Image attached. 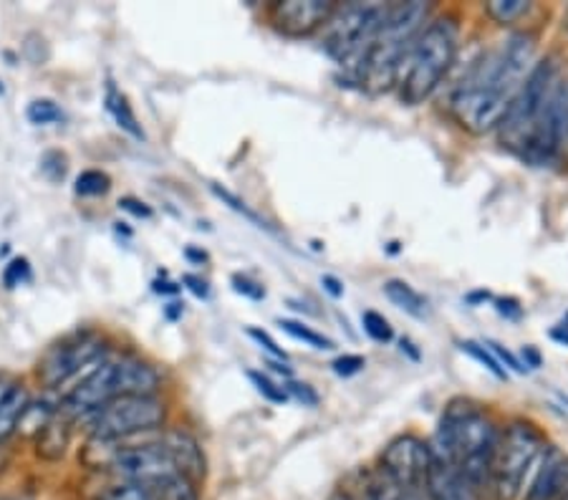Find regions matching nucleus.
Returning <instances> with one entry per match:
<instances>
[{"label":"nucleus","mask_w":568,"mask_h":500,"mask_svg":"<svg viewBox=\"0 0 568 500\" xmlns=\"http://www.w3.org/2000/svg\"><path fill=\"white\" fill-rule=\"evenodd\" d=\"M457 59V23L453 18H433L407 53L399 74V99L407 106H419L435 94Z\"/></svg>","instance_id":"obj_4"},{"label":"nucleus","mask_w":568,"mask_h":500,"mask_svg":"<svg viewBox=\"0 0 568 500\" xmlns=\"http://www.w3.org/2000/svg\"><path fill=\"white\" fill-rule=\"evenodd\" d=\"M407 500H427L423 490H412V493H407Z\"/></svg>","instance_id":"obj_49"},{"label":"nucleus","mask_w":568,"mask_h":500,"mask_svg":"<svg viewBox=\"0 0 568 500\" xmlns=\"http://www.w3.org/2000/svg\"><path fill=\"white\" fill-rule=\"evenodd\" d=\"M233 288L237 290V294L253 298V302H261V298H265V288L258 284V280L243 276V273H235L233 276Z\"/></svg>","instance_id":"obj_36"},{"label":"nucleus","mask_w":568,"mask_h":500,"mask_svg":"<svg viewBox=\"0 0 568 500\" xmlns=\"http://www.w3.org/2000/svg\"><path fill=\"white\" fill-rule=\"evenodd\" d=\"M29 278H31L29 261H26V258H16V261L8 263V268H6V273H3V280H6L8 288L21 286L23 280H29Z\"/></svg>","instance_id":"obj_34"},{"label":"nucleus","mask_w":568,"mask_h":500,"mask_svg":"<svg viewBox=\"0 0 568 500\" xmlns=\"http://www.w3.org/2000/svg\"><path fill=\"white\" fill-rule=\"evenodd\" d=\"M558 500H568V490H566V493H564L561 498H558Z\"/></svg>","instance_id":"obj_51"},{"label":"nucleus","mask_w":568,"mask_h":500,"mask_svg":"<svg viewBox=\"0 0 568 500\" xmlns=\"http://www.w3.org/2000/svg\"><path fill=\"white\" fill-rule=\"evenodd\" d=\"M536 39L526 31L510 33L498 49L473 63L453 94V116L463 130L488 134L498 130L513 99L536 67Z\"/></svg>","instance_id":"obj_1"},{"label":"nucleus","mask_w":568,"mask_h":500,"mask_svg":"<svg viewBox=\"0 0 568 500\" xmlns=\"http://www.w3.org/2000/svg\"><path fill=\"white\" fill-rule=\"evenodd\" d=\"M180 314H182V306H180V304H170V306H168V316H170V318H178Z\"/></svg>","instance_id":"obj_47"},{"label":"nucleus","mask_w":568,"mask_h":500,"mask_svg":"<svg viewBox=\"0 0 568 500\" xmlns=\"http://www.w3.org/2000/svg\"><path fill=\"white\" fill-rule=\"evenodd\" d=\"M460 349L467 354V357H473L475 361H480L485 369L490 371L493 377H498V379H508V371L500 367V361L493 357V351L485 347V344H480V341H473V339H467V341H460Z\"/></svg>","instance_id":"obj_26"},{"label":"nucleus","mask_w":568,"mask_h":500,"mask_svg":"<svg viewBox=\"0 0 568 500\" xmlns=\"http://www.w3.org/2000/svg\"><path fill=\"white\" fill-rule=\"evenodd\" d=\"M283 389H286L288 399H296V402H301L304 407H316L318 405V392L311 385H306V381L288 379L286 385H283Z\"/></svg>","instance_id":"obj_33"},{"label":"nucleus","mask_w":568,"mask_h":500,"mask_svg":"<svg viewBox=\"0 0 568 500\" xmlns=\"http://www.w3.org/2000/svg\"><path fill=\"white\" fill-rule=\"evenodd\" d=\"M382 290H384V296H387L394 306L402 308V312L409 314V316L419 318V322L429 316L427 298L419 294L415 286H409L407 280L392 278V280H387V284H384Z\"/></svg>","instance_id":"obj_18"},{"label":"nucleus","mask_w":568,"mask_h":500,"mask_svg":"<svg viewBox=\"0 0 568 500\" xmlns=\"http://www.w3.org/2000/svg\"><path fill=\"white\" fill-rule=\"evenodd\" d=\"M387 6L384 3H346L324 25V51L346 74L359 67L374 35L382 29Z\"/></svg>","instance_id":"obj_8"},{"label":"nucleus","mask_w":568,"mask_h":500,"mask_svg":"<svg viewBox=\"0 0 568 500\" xmlns=\"http://www.w3.org/2000/svg\"><path fill=\"white\" fill-rule=\"evenodd\" d=\"M429 18V6L412 0V3L387 6L382 29L374 35V41L359 61V67L352 71L354 84L359 89L382 94L397 86L402 67H405L412 43L425 29Z\"/></svg>","instance_id":"obj_3"},{"label":"nucleus","mask_w":568,"mask_h":500,"mask_svg":"<svg viewBox=\"0 0 568 500\" xmlns=\"http://www.w3.org/2000/svg\"><path fill=\"white\" fill-rule=\"evenodd\" d=\"M278 326L291 336V339L304 341L306 347H314V349H321V351L334 349V341L328 339L326 334L316 331L314 326H308V324H304V322H296V318H281Z\"/></svg>","instance_id":"obj_23"},{"label":"nucleus","mask_w":568,"mask_h":500,"mask_svg":"<svg viewBox=\"0 0 568 500\" xmlns=\"http://www.w3.org/2000/svg\"><path fill=\"white\" fill-rule=\"evenodd\" d=\"M29 122L36 126H45V124H53V122H61L63 120V112L57 102H51V99H36V102L29 104Z\"/></svg>","instance_id":"obj_28"},{"label":"nucleus","mask_w":568,"mask_h":500,"mask_svg":"<svg viewBox=\"0 0 568 500\" xmlns=\"http://www.w3.org/2000/svg\"><path fill=\"white\" fill-rule=\"evenodd\" d=\"M112 470L122 483L140 486L160 500H200L197 486L182 476L160 442L114 452Z\"/></svg>","instance_id":"obj_6"},{"label":"nucleus","mask_w":568,"mask_h":500,"mask_svg":"<svg viewBox=\"0 0 568 500\" xmlns=\"http://www.w3.org/2000/svg\"><path fill=\"white\" fill-rule=\"evenodd\" d=\"M162 379L150 364L142 359L104 361L87 379H81L71 392L63 397L61 415L67 420L89 417L94 409L124 395H158Z\"/></svg>","instance_id":"obj_5"},{"label":"nucleus","mask_w":568,"mask_h":500,"mask_svg":"<svg viewBox=\"0 0 568 500\" xmlns=\"http://www.w3.org/2000/svg\"><path fill=\"white\" fill-rule=\"evenodd\" d=\"M41 170L45 172V177L49 180H61L63 175H67V157H63L61 152H49V154H43V160H41Z\"/></svg>","instance_id":"obj_35"},{"label":"nucleus","mask_w":568,"mask_h":500,"mask_svg":"<svg viewBox=\"0 0 568 500\" xmlns=\"http://www.w3.org/2000/svg\"><path fill=\"white\" fill-rule=\"evenodd\" d=\"M520 357H524V367H526V371L528 369H538L540 367V354H538V349L536 347H524L520 349Z\"/></svg>","instance_id":"obj_42"},{"label":"nucleus","mask_w":568,"mask_h":500,"mask_svg":"<svg viewBox=\"0 0 568 500\" xmlns=\"http://www.w3.org/2000/svg\"><path fill=\"white\" fill-rule=\"evenodd\" d=\"M69 445V430L61 422L51 420L39 432V455L45 460H59L63 452H67Z\"/></svg>","instance_id":"obj_22"},{"label":"nucleus","mask_w":568,"mask_h":500,"mask_svg":"<svg viewBox=\"0 0 568 500\" xmlns=\"http://www.w3.org/2000/svg\"><path fill=\"white\" fill-rule=\"evenodd\" d=\"M568 147V81L558 76L530 134L524 157L530 165H551Z\"/></svg>","instance_id":"obj_11"},{"label":"nucleus","mask_w":568,"mask_h":500,"mask_svg":"<svg viewBox=\"0 0 568 500\" xmlns=\"http://www.w3.org/2000/svg\"><path fill=\"white\" fill-rule=\"evenodd\" d=\"M0 500H18V498H11V496H3Z\"/></svg>","instance_id":"obj_50"},{"label":"nucleus","mask_w":568,"mask_h":500,"mask_svg":"<svg viewBox=\"0 0 568 500\" xmlns=\"http://www.w3.org/2000/svg\"><path fill=\"white\" fill-rule=\"evenodd\" d=\"M399 347H402V354H409L412 361H419V349H415V344H412V339H399Z\"/></svg>","instance_id":"obj_45"},{"label":"nucleus","mask_w":568,"mask_h":500,"mask_svg":"<svg viewBox=\"0 0 568 500\" xmlns=\"http://www.w3.org/2000/svg\"><path fill=\"white\" fill-rule=\"evenodd\" d=\"M119 207L126 213H132L134 217H152V207L142 203V200H134V197H124L119 200Z\"/></svg>","instance_id":"obj_39"},{"label":"nucleus","mask_w":568,"mask_h":500,"mask_svg":"<svg viewBox=\"0 0 568 500\" xmlns=\"http://www.w3.org/2000/svg\"><path fill=\"white\" fill-rule=\"evenodd\" d=\"M213 193H215L220 200H223V203H225L227 207H233L235 213H241V215L245 217V221H251L255 227H263V231H271V233H273V225L265 223L258 213H253L251 207L243 203V200H237L233 193H227V190H220L217 185H213Z\"/></svg>","instance_id":"obj_30"},{"label":"nucleus","mask_w":568,"mask_h":500,"mask_svg":"<svg viewBox=\"0 0 568 500\" xmlns=\"http://www.w3.org/2000/svg\"><path fill=\"white\" fill-rule=\"evenodd\" d=\"M185 284H187V288H190L195 296H200V298H207V296H210L207 280L197 278V276H185Z\"/></svg>","instance_id":"obj_41"},{"label":"nucleus","mask_w":568,"mask_h":500,"mask_svg":"<svg viewBox=\"0 0 568 500\" xmlns=\"http://www.w3.org/2000/svg\"><path fill=\"white\" fill-rule=\"evenodd\" d=\"M500 430L480 405L455 399L445 407L439 420L433 452L437 460L453 466L475 490L490 486V470Z\"/></svg>","instance_id":"obj_2"},{"label":"nucleus","mask_w":568,"mask_h":500,"mask_svg":"<svg viewBox=\"0 0 568 500\" xmlns=\"http://www.w3.org/2000/svg\"><path fill=\"white\" fill-rule=\"evenodd\" d=\"M99 500H160V498H154L152 493H146V490L140 488V486L122 483V480H119V483L109 486L104 493L99 496Z\"/></svg>","instance_id":"obj_31"},{"label":"nucleus","mask_w":568,"mask_h":500,"mask_svg":"<svg viewBox=\"0 0 568 500\" xmlns=\"http://www.w3.org/2000/svg\"><path fill=\"white\" fill-rule=\"evenodd\" d=\"M328 500H354V498L346 493V490H336V493H332V498Z\"/></svg>","instance_id":"obj_48"},{"label":"nucleus","mask_w":568,"mask_h":500,"mask_svg":"<svg viewBox=\"0 0 568 500\" xmlns=\"http://www.w3.org/2000/svg\"><path fill=\"white\" fill-rule=\"evenodd\" d=\"M568 490V455L556 448H546L540 455L538 470L524 500H558Z\"/></svg>","instance_id":"obj_15"},{"label":"nucleus","mask_w":568,"mask_h":500,"mask_svg":"<svg viewBox=\"0 0 568 500\" xmlns=\"http://www.w3.org/2000/svg\"><path fill=\"white\" fill-rule=\"evenodd\" d=\"M160 445L170 455V460L175 462V468L192 483L197 486L205 478V452L187 430H168L162 435Z\"/></svg>","instance_id":"obj_16"},{"label":"nucleus","mask_w":568,"mask_h":500,"mask_svg":"<svg viewBox=\"0 0 568 500\" xmlns=\"http://www.w3.org/2000/svg\"><path fill=\"white\" fill-rule=\"evenodd\" d=\"M102 357L104 341L99 336H79V339L61 344V347L45 354V359L39 364V379L51 389L61 387Z\"/></svg>","instance_id":"obj_13"},{"label":"nucleus","mask_w":568,"mask_h":500,"mask_svg":"<svg viewBox=\"0 0 568 500\" xmlns=\"http://www.w3.org/2000/svg\"><path fill=\"white\" fill-rule=\"evenodd\" d=\"M321 286H324V290L332 298H342L344 296V284L336 276H324V278H321Z\"/></svg>","instance_id":"obj_40"},{"label":"nucleus","mask_w":568,"mask_h":500,"mask_svg":"<svg viewBox=\"0 0 568 500\" xmlns=\"http://www.w3.org/2000/svg\"><path fill=\"white\" fill-rule=\"evenodd\" d=\"M546 452V435L534 422L516 420L500 432L490 470V490L496 500H518L530 470Z\"/></svg>","instance_id":"obj_7"},{"label":"nucleus","mask_w":568,"mask_h":500,"mask_svg":"<svg viewBox=\"0 0 568 500\" xmlns=\"http://www.w3.org/2000/svg\"><path fill=\"white\" fill-rule=\"evenodd\" d=\"M558 79V69L551 59L536 63L530 69L528 79L524 81V86L513 99V104L508 106L506 116H503L498 124V136L500 144L508 152L516 154V157H524V152L528 147L530 134H534V126L540 116V109H544L548 94Z\"/></svg>","instance_id":"obj_9"},{"label":"nucleus","mask_w":568,"mask_h":500,"mask_svg":"<svg viewBox=\"0 0 568 500\" xmlns=\"http://www.w3.org/2000/svg\"><path fill=\"white\" fill-rule=\"evenodd\" d=\"M334 11V0H283V3L273 6L271 16L281 33L293 35V39H304V35L324 29Z\"/></svg>","instance_id":"obj_14"},{"label":"nucleus","mask_w":568,"mask_h":500,"mask_svg":"<svg viewBox=\"0 0 568 500\" xmlns=\"http://www.w3.org/2000/svg\"><path fill=\"white\" fill-rule=\"evenodd\" d=\"M548 336H551V339H554L556 344H561V347H568V322L556 324L554 329L548 331Z\"/></svg>","instance_id":"obj_43"},{"label":"nucleus","mask_w":568,"mask_h":500,"mask_svg":"<svg viewBox=\"0 0 568 500\" xmlns=\"http://www.w3.org/2000/svg\"><path fill=\"white\" fill-rule=\"evenodd\" d=\"M73 190H77L79 197H99L112 190V180H109V175L102 170H87L77 177Z\"/></svg>","instance_id":"obj_25"},{"label":"nucleus","mask_w":568,"mask_h":500,"mask_svg":"<svg viewBox=\"0 0 568 500\" xmlns=\"http://www.w3.org/2000/svg\"><path fill=\"white\" fill-rule=\"evenodd\" d=\"M423 493L427 500H480V493L443 460H433Z\"/></svg>","instance_id":"obj_17"},{"label":"nucleus","mask_w":568,"mask_h":500,"mask_svg":"<svg viewBox=\"0 0 568 500\" xmlns=\"http://www.w3.org/2000/svg\"><path fill=\"white\" fill-rule=\"evenodd\" d=\"M485 13L498 25H513L530 13V3L526 0H490V3H485Z\"/></svg>","instance_id":"obj_24"},{"label":"nucleus","mask_w":568,"mask_h":500,"mask_svg":"<svg viewBox=\"0 0 568 500\" xmlns=\"http://www.w3.org/2000/svg\"><path fill=\"white\" fill-rule=\"evenodd\" d=\"M168 409L158 395H124L102 405L89 415V432L94 440L112 442L132 435L158 430L164 425Z\"/></svg>","instance_id":"obj_10"},{"label":"nucleus","mask_w":568,"mask_h":500,"mask_svg":"<svg viewBox=\"0 0 568 500\" xmlns=\"http://www.w3.org/2000/svg\"><path fill=\"white\" fill-rule=\"evenodd\" d=\"M433 460V445L417 435H399L382 450L379 468L407 490H423Z\"/></svg>","instance_id":"obj_12"},{"label":"nucleus","mask_w":568,"mask_h":500,"mask_svg":"<svg viewBox=\"0 0 568 500\" xmlns=\"http://www.w3.org/2000/svg\"><path fill=\"white\" fill-rule=\"evenodd\" d=\"M29 405L31 399L23 385H11L0 395V442L16 430Z\"/></svg>","instance_id":"obj_19"},{"label":"nucleus","mask_w":568,"mask_h":500,"mask_svg":"<svg viewBox=\"0 0 568 500\" xmlns=\"http://www.w3.org/2000/svg\"><path fill=\"white\" fill-rule=\"evenodd\" d=\"M362 329L372 341H377V344H389L394 339L392 324L379 312H372V308L362 314Z\"/></svg>","instance_id":"obj_27"},{"label":"nucleus","mask_w":568,"mask_h":500,"mask_svg":"<svg viewBox=\"0 0 568 500\" xmlns=\"http://www.w3.org/2000/svg\"><path fill=\"white\" fill-rule=\"evenodd\" d=\"M248 379L253 381V387L258 389V395H263L265 399H268V402H273V405H286L288 402L286 389L278 387L271 377H265L263 371H248Z\"/></svg>","instance_id":"obj_29"},{"label":"nucleus","mask_w":568,"mask_h":500,"mask_svg":"<svg viewBox=\"0 0 568 500\" xmlns=\"http://www.w3.org/2000/svg\"><path fill=\"white\" fill-rule=\"evenodd\" d=\"M104 104H106V112L112 114V120L119 124V130H124L126 134L136 136V140H144V132L140 122H136V114L132 112V104L130 99H126L122 91H119L112 81L106 84V94H104Z\"/></svg>","instance_id":"obj_20"},{"label":"nucleus","mask_w":568,"mask_h":500,"mask_svg":"<svg viewBox=\"0 0 568 500\" xmlns=\"http://www.w3.org/2000/svg\"><path fill=\"white\" fill-rule=\"evenodd\" d=\"M154 290H158V294H178L180 290V286H175V284H154Z\"/></svg>","instance_id":"obj_46"},{"label":"nucleus","mask_w":568,"mask_h":500,"mask_svg":"<svg viewBox=\"0 0 568 500\" xmlns=\"http://www.w3.org/2000/svg\"><path fill=\"white\" fill-rule=\"evenodd\" d=\"M407 493H412V490L399 486L397 480H394L389 472H384L379 466L369 478H366L364 486V500H407Z\"/></svg>","instance_id":"obj_21"},{"label":"nucleus","mask_w":568,"mask_h":500,"mask_svg":"<svg viewBox=\"0 0 568 500\" xmlns=\"http://www.w3.org/2000/svg\"><path fill=\"white\" fill-rule=\"evenodd\" d=\"M490 294H488V290H475V294H467V304H470V306H478L480 302H490Z\"/></svg>","instance_id":"obj_44"},{"label":"nucleus","mask_w":568,"mask_h":500,"mask_svg":"<svg viewBox=\"0 0 568 500\" xmlns=\"http://www.w3.org/2000/svg\"><path fill=\"white\" fill-rule=\"evenodd\" d=\"M248 336H251V339L258 341L261 347H263L265 351H268L273 359H278V361H286V359H288V357H286V351H283L276 341H273V336H271L268 331L255 329V326H253V329H248Z\"/></svg>","instance_id":"obj_38"},{"label":"nucleus","mask_w":568,"mask_h":500,"mask_svg":"<svg viewBox=\"0 0 568 500\" xmlns=\"http://www.w3.org/2000/svg\"><path fill=\"white\" fill-rule=\"evenodd\" d=\"M364 367H366V359L362 357V354H342V357H336L332 361L334 375L336 377H344V379L356 377V375H359V371H364Z\"/></svg>","instance_id":"obj_32"},{"label":"nucleus","mask_w":568,"mask_h":500,"mask_svg":"<svg viewBox=\"0 0 568 500\" xmlns=\"http://www.w3.org/2000/svg\"><path fill=\"white\" fill-rule=\"evenodd\" d=\"M496 304V312L506 318V322H520L524 318V306L516 296H503V298H493Z\"/></svg>","instance_id":"obj_37"}]
</instances>
